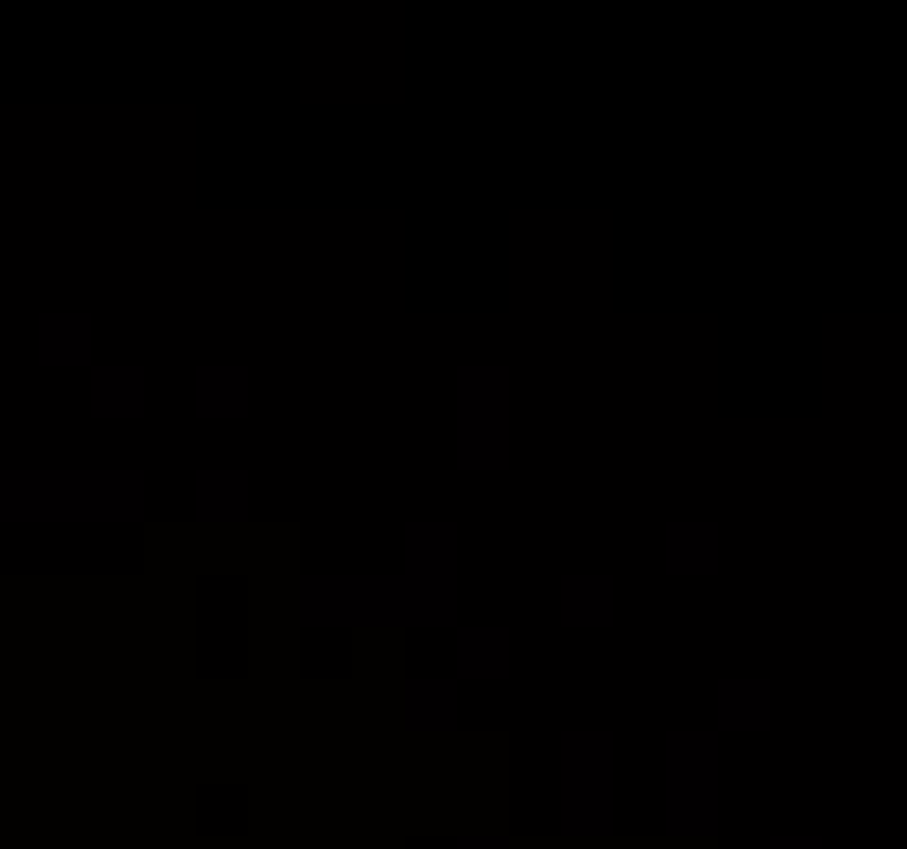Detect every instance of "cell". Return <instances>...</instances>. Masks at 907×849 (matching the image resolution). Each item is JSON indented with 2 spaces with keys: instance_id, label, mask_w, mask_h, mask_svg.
Segmentation results:
<instances>
[{
  "instance_id": "cell-1",
  "label": "cell",
  "mask_w": 907,
  "mask_h": 849,
  "mask_svg": "<svg viewBox=\"0 0 907 849\" xmlns=\"http://www.w3.org/2000/svg\"><path fill=\"white\" fill-rule=\"evenodd\" d=\"M770 719H777L770 680H725L718 686V725H725V732H764Z\"/></svg>"
},
{
  "instance_id": "cell-2",
  "label": "cell",
  "mask_w": 907,
  "mask_h": 849,
  "mask_svg": "<svg viewBox=\"0 0 907 849\" xmlns=\"http://www.w3.org/2000/svg\"><path fill=\"white\" fill-rule=\"evenodd\" d=\"M666 569L712 575L718 569V529L712 523H673V529H666Z\"/></svg>"
},
{
  "instance_id": "cell-3",
  "label": "cell",
  "mask_w": 907,
  "mask_h": 849,
  "mask_svg": "<svg viewBox=\"0 0 907 849\" xmlns=\"http://www.w3.org/2000/svg\"><path fill=\"white\" fill-rule=\"evenodd\" d=\"M562 614L568 621H607V614H614V582H607V575H568Z\"/></svg>"
},
{
  "instance_id": "cell-4",
  "label": "cell",
  "mask_w": 907,
  "mask_h": 849,
  "mask_svg": "<svg viewBox=\"0 0 907 849\" xmlns=\"http://www.w3.org/2000/svg\"><path fill=\"white\" fill-rule=\"evenodd\" d=\"M503 634H464V673H503Z\"/></svg>"
},
{
  "instance_id": "cell-5",
  "label": "cell",
  "mask_w": 907,
  "mask_h": 849,
  "mask_svg": "<svg viewBox=\"0 0 907 849\" xmlns=\"http://www.w3.org/2000/svg\"><path fill=\"white\" fill-rule=\"evenodd\" d=\"M770 849H829V843H823V836H810V830H803V836H770Z\"/></svg>"
}]
</instances>
